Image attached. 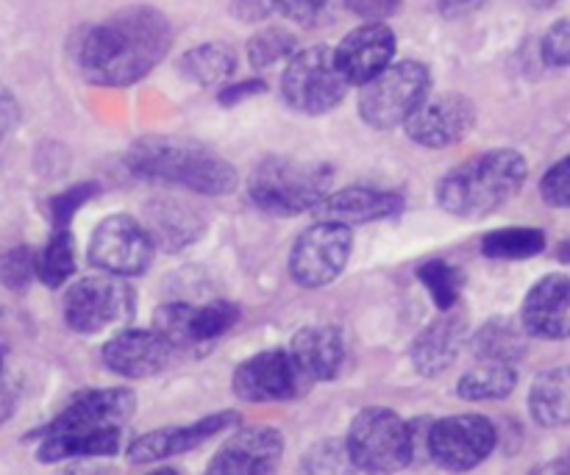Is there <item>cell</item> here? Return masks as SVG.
I'll return each mask as SVG.
<instances>
[{
  "label": "cell",
  "mask_w": 570,
  "mask_h": 475,
  "mask_svg": "<svg viewBox=\"0 0 570 475\" xmlns=\"http://www.w3.org/2000/svg\"><path fill=\"white\" fill-rule=\"evenodd\" d=\"M173 28L150 6H128L87 28L76 50L78 70L98 87H128L148 76L167 56Z\"/></svg>",
  "instance_id": "1"
},
{
  "label": "cell",
  "mask_w": 570,
  "mask_h": 475,
  "mask_svg": "<svg viewBox=\"0 0 570 475\" xmlns=\"http://www.w3.org/2000/svg\"><path fill=\"white\" fill-rule=\"evenodd\" d=\"M527 172V159L518 150H488L440 178L438 204L454 217L493 215L521 192Z\"/></svg>",
  "instance_id": "2"
},
{
  "label": "cell",
  "mask_w": 570,
  "mask_h": 475,
  "mask_svg": "<svg viewBox=\"0 0 570 475\" xmlns=\"http://www.w3.org/2000/svg\"><path fill=\"white\" fill-rule=\"evenodd\" d=\"M126 167L142 181L173 184L209 198L232 195L239 181L237 170L223 156L170 139H139L128 150Z\"/></svg>",
  "instance_id": "3"
},
{
  "label": "cell",
  "mask_w": 570,
  "mask_h": 475,
  "mask_svg": "<svg viewBox=\"0 0 570 475\" xmlns=\"http://www.w3.org/2000/svg\"><path fill=\"white\" fill-rule=\"evenodd\" d=\"M332 170L321 161H298L287 156H267L248 178L254 206L267 215L293 217L315 211L326 200Z\"/></svg>",
  "instance_id": "4"
},
{
  "label": "cell",
  "mask_w": 570,
  "mask_h": 475,
  "mask_svg": "<svg viewBox=\"0 0 570 475\" xmlns=\"http://www.w3.org/2000/svg\"><path fill=\"white\" fill-rule=\"evenodd\" d=\"M356 471L371 475H393L404 471L415 454V437L410 423L401 420L393 409L371 406L354 417L345 437Z\"/></svg>",
  "instance_id": "5"
},
{
  "label": "cell",
  "mask_w": 570,
  "mask_h": 475,
  "mask_svg": "<svg viewBox=\"0 0 570 475\" xmlns=\"http://www.w3.org/2000/svg\"><path fill=\"white\" fill-rule=\"evenodd\" d=\"M432 76L421 61H395L360 89V117L371 128L404 126L417 106L429 98Z\"/></svg>",
  "instance_id": "6"
},
{
  "label": "cell",
  "mask_w": 570,
  "mask_h": 475,
  "mask_svg": "<svg viewBox=\"0 0 570 475\" xmlns=\"http://www.w3.org/2000/svg\"><path fill=\"white\" fill-rule=\"evenodd\" d=\"M348 92V81L334 61V50L315 44L298 50L282 76V98L301 115H326L337 109Z\"/></svg>",
  "instance_id": "7"
},
{
  "label": "cell",
  "mask_w": 570,
  "mask_h": 475,
  "mask_svg": "<svg viewBox=\"0 0 570 475\" xmlns=\"http://www.w3.org/2000/svg\"><path fill=\"white\" fill-rule=\"evenodd\" d=\"M354 237L348 226L321 220L306 228L289 254V276L298 287L321 289L343 276L351 259Z\"/></svg>",
  "instance_id": "8"
},
{
  "label": "cell",
  "mask_w": 570,
  "mask_h": 475,
  "mask_svg": "<svg viewBox=\"0 0 570 475\" xmlns=\"http://www.w3.org/2000/svg\"><path fill=\"white\" fill-rule=\"evenodd\" d=\"M156 243L148 228L128 215H111L89 237V265L115 278L142 276L154 261Z\"/></svg>",
  "instance_id": "9"
},
{
  "label": "cell",
  "mask_w": 570,
  "mask_h": 475,
  "mask_svg": "<svg viewBox=\"0 0 570 475\" xmlns=\"http://www.w3.org/2000/svg\"><path fill=\"white\" fill-rule=\"evenodd\" d=\"M134 293L115 276H89L65 293V320L78 334H100L128 320Z\"/></svg>",
  "instance_id": "10"
},
{
  "label": "cell",
  "mask_w": 570,
  "mask_h": 475,
  "mask_svg": "<svg viewBox=\"0 0 570 475\" xmlns=\"http://www.w3.org/2000/svg\"><path fill=\"white\" fill-rule=\"evenodd\" d=\"M499 434L482 415L443 417L429 432V454L451 473H468L493 454Z\"/></svg>",
  "instance_id": "11"
},
{
  "label": "cell",
  "mask_w": 570,
  "mask_h": 475,
  "mask_svg": "<svg viewBox=\"0 0 570 475\" xmlns=\"http://www.w3.org/2000/svg\"><path fill=\"white\" fill-rule=\"evenodd\" d=\"M476 126V106L460 92H443L426 98L415 109V115L404 122L406 133L423 148H451L462 142Z\"/></svg>",
  "instance_id": "12"
},
{
  "label": "cell",
  "mask_w": 570,
  "mask_h": 475,
  "mask_svg": "<svg viewBox=\"0 0 570 475\" xmlns=\"http://www.w3.org/2000/svg\"><path fill=\"white\" fill-rule=\"evenodd\" d=\"M306 389L289 350H262L234 370V393L248 404L293 400Z\"/></svg>",
  "instance_id": "13"
},
{
  "label": "cell",
  "mask_w": 570,
  "mask_h": 475,
  "mask_svg": "<svg viewBox=\"0 0 570 475\" xmlns=\"http://www.w3.org/2000/svg\"><path fill=\"white\" fill-rule=\"evenodd\" d=\"M134 409H137V400L128 389H89V393L72 398V404L50 426H45L39 437H48V434L122 432V426L131 420Z\"/></svg>",
  "instance_id": "14"
},
{
  "label": "cell",
  "mask_w": 570,
  "mask_h": 475,
  "mask_svg": "<svg viewBox=\"0 0 570 475\" xmlns=\"http://www.w3.org/2000/svg\"><path fill=\"white\" fill-rule=\"evenodd\" d=\"M239 320V309L228 300H212L204 306L189 304H167L156 311L154 331L161 334L167 343L176 345H200L223 337L232 331Z\"/></svg>",
  "instance_id": "15"
},
{
  "label": "cell",
  "mask_w": 570,
  "mask_h": 475,
  "mask_svg": "<svg viewBox=\"0 0 570 475\" xmlns=\"http://www.w3.org/2000/svg\"><path fill=\"white\" fill-rule=\"evenodd\" d=\"M395 33L387 22H365L354 28L343 42L334 48V61H337L343 78L356 87H365L367 81L387 70L395 59Z\"/></svg>",
  "instance_id": "16"
},
{
  "label": "cell",
  "mask_w": 570,
  "mask_h": 475,
  "mask_svg": "<svg viewBox=\"0 0 570 475\" xmlns=\"http://www.w3.org/2000/svg\"><path fill=\"white\" fill-rule=\"evenodd\" d=\"M284 439L276 428H245L212 456L206 475H276Z\"/></svg>",
  "instance_id": "17"
},
{
  "label": "cell",
  "mask_w": 570,
  "mask_h": 475,
  "mask_svg": "<svg viewBox=\"0 0 570 475\" xmlns=\"http://www.w3.org/2000/svg\"><path fill=\"white\" fill-rule=\"evenodd\" d=\"M237 423L234 412H220V415H209L198 423H189V426H176V428H156V432L142 434L139 439H134L128 445V459L134 465H154V462L170 459V456L187 454V451L200 448L204 443H209L212 437L223 434L226 428H232Z\"/></svg>",
  "instance_id": "18"
},
{
  "label": "cell",
  "mask_w": 570,
  "mask_h": 475,
  "mask_svg": "<svg viewBox=\"0 0 570 475\" xmlns=\"http://www.w3.org/2000/svg\"><path fill=\"white\" fill-rule=\"evenodd\" d=\"M173 345L161 334L128 328L104 345V365L122 378H150L167 367Z\"/></svg>",
  "instance_id": "19"
},
{
  "label": "cell",
  "mask_w": 570,
  "mask_h": 475,
  "mask_svg": "<svg viewBox=\"0 0 570 475\" xmlns=\"http://www.w3.org/2000/svg\"><path fill=\"white\" fill-rule=\"evenodd\" d=\"M521 326L527 334L543 339L570 337V276L551 273L529 289L521 309Z\"/></svg>",
  "instance_id": "20"
},
{
  "label": "cell",
  "mask_w": 570,
  "mask_h": 475,
  "mask_svg": "<svg viewBox=\"0 0 570 475\" xmlns=\"http://www.w3.org/2000/svg\"><path fill=\"white\" fill-rule=\"evenodd\" d=\"M468 320L460 309L440 311L412 345V365L421 376L432 378L449 370L465 343Z\"/></svg>",
  "instance_id": "21"
},
{
  "label": "cell",
  "mask_w": 570,
  "mask_h": 475,
  "mask_svg": "<svg viewBox=\"0 0 570 475\" xmlns=\"http://www.w3.org/2000/svg\"><path fill=\"white\" fill-rule=\"evenodd\" d=\"M404 209V198L395 192H384V189H367V187H351L340 189V192L326 195L317 215L328 222H340V226H365V222L387 220V217L399 215Z\"/></svg>",
  "instance_id": "22"
},
{
  "label": "cell",
  "mask_w": 570,
  "mask_h": 475,
  "mask_svg": "<svg viewBox=\"0 0 570 475\" xmlns=\"http://www.w3.org/2000/svg\"><path fill=\"white\" fill-rule=\"evenodd\" d=\"M289 356L306 387L315 382H332L343 365V337L332 326L301 328L289 345Z\"/></svg>",
  "instance_id": "23"
},
{
  "label": "cell",
  "mask_w": 570,
  "mask_h": 475,
  "mask_svg": "<svg viewBox=\"0 0 570 475\" xmlns=\"http://www.w3.org/2000/svg\"><path fill=\"white\" fill-rule=\"evenodd\" d=\"M529 412L546 428L570 426V367H551L529 393Z\"/></svg>",
  "instance_id": "24"
},
{
  "label": "cell",
  "mask_w": 570,
  "mask_h": 475,
  "mask_svg": "<svg viewBox=\"0 0 570 475\" xmlns=\"http://www.w3.org/2000/svg\"><path fill=\"white\" fill-rule=\"evenodd\" d=\"M120 448V432H95V434H48L39 443V459L65 462V459H100L111 456Z\"/></svg>",
  "instance_id": "25"
},
{
  "label": "cell",
  "mask_w": 570,
  "mask_h": 475,
  "mask_svg": "<svg viewBox=\"0 0 570 475\" xmlns=\"http://www.w3.org/2000/svg\"><path fill=\"white\" fill-rule=\"evenodd\" d=\"M473 354L479 356V362L515 365L527 354V331L510 317H493L473 337Z\"/></svg>",
  "instance_id": "26"
},
{
  "label": "cell",
  "mask_w": 570,
  "mask_h": 475,
  "mask_svg": "<svg viewBox=\"0 0 570 475\" xmlns=\"http://www.w3.org/2000/svg\"><path fill=\"white\" fill-rule=\"evenodd\" d=\"M234 67H237V53L226 42H204L178 59V72L198 87L223 83L234 72Z\"/></svg>",
  "instance_id": "27"
},
{
  "label": "cell",
  "mask_w": 570,
  "mask_h": 475,
  "mask_svg": "<svg viewBox=\"0 0 570 475\" xmlns=\"http://www.w3.org/2000/svg\"><path fill=\"white\" fill-rule=\"evenodd\" d=\"M148 217L150 222L145 228L154 237V243L165 245L167 250L187 248L200 234V217L193 209H184V206L159 204L148 209Z\"/></svg>",
  "instance_id": "28"
},
{
  "label": "cell",
  "mask_w": 570,
  "mask_h": 475,
  "mask_svg": "<svg viewBox=\"0 0 570 475\" xmlns=\"http://www.w3.org/2000/svg\"><path fill=\"white\" fill-rule=\"evenodd\" d=\"M518 373L512 365H501V362H479L473 370L456 384V393L465 400H501L515 389Z\"/></svg>",
  "instance_id": "29"
},
{
  "label": "cell",
  "mask_w": 570,
  "mask_h": 475,
  "mask_svg": "<svg viewBox=\"0 0 570 475\" xmlns=\"http://www.w3.org/2000/svg\"><path fill=\"white\" fill-rule=\"evenodd\" d=\"M76 273V243L70 228H59L37 254V278L50 289H59Z\"/></svg>",
  "instance_id": "30"
},
{
  "label": "cell",
  "mask_w": 570,
  "mask_h": 475,
  "mask_svg": "<svg viewBox=\"0 0 570 475\" xmlns=\"http://www.w3.org/2000/svg\"><path fill=\"white\" fill-rule=\"evenodd\" d=\"M546 234L538 228H499L490 231L482 239V254L490 259H532V256L543 254Z\"/></svg>",
  "instance_id": "31"
},
{
  "label": "cell",
  "mask_w": 570,
  "mask_h": 475,
  "mask_svg": "<svg viewBox=\"0 0 570 475\" xmlns=\"http://www.w3.org/2000/svg\"><path fill=\"white\" fill-rule=\"evenodd\" d=\"M298 39L284 28H262L248 42V61L254 70H271L278 61L293 59L298 53Z\"/></svg>",
  "instance_id": "32"
},
{
  "label": "cell",
  "mask_w": 570,
  "mask_h": 475,
  "mask_svg": "<svg viewBox=\"0 0 570 475\" xmlns=\"http://www.w3.org/2000/svg\"><path fill=\"white\" fill-rule=\"evenodd\" d=\"M417 278L429 289V295H432L434 306L440 311L456 309L462 295V273L454 265H449V261H426L417 270Z\"/></svg>",
  "instance_id": "33"
},
{
  "label": "cell",
  "mask_w": 570,
  "mask_h": 475,
  "mask_svg": "<svg viewBox=\"0 0 570 475\" xmlns=\"http://www.w3.org/2000/svg\"><path fill=\"white\" fill-rule=\"evenodd\" d=\"M304 475H356V465L351 459L348 448L340 439H323L312 445L301 462Z\"/></svg>",
  "instance_id": "34"
},
{
  "label": "cell",
  "mask_w": 570,
  "mask_h": 475,
  "mask_svg": "<svg viewBox=\"0 0 570 475\" xmlns=\"http://www.w3.org/2000/svg\"><path fill=\"white\" fill-rule=\"evenodd\" d=\"M37 278V254L26 245L11 248L0 256V284L11 293H22Z\"/></svg>",
  "instance_id": "35"
},
{
  "label": "cell",
  "mask_w": 570,
  "mask_h": 475,
  "mask_svg": "<svg viewBox=\"0 0 570 475\" xmlns=\"http://www.w3.org/2000/svg\"><path fill=\"white\" fill-rule=\"evenodd\" d=\"M98 192H100V184L87 181V184H76V187H70L67 192L56 195L53 204H50V215H53L56 231L70 226V220L76 217V211L83 209V206H87Z\"/></svg>",
  "instance_id": "36"
},
{
  "label": "cell",
  "mask_w": 570,
  "mask_h": 475,
  "mask_svg": "<svg viewBox=\"0 0 570 475\" xmlns=\"http://www.w3.org/2000/svg\"><path fill=\"white\" fill-rule=\"evenodd\" d=\"M540 195L554 209H570V156L557 161L540 181Z\"/></svg>",
  "instance_id": "37"
},
{
  "label": "cell",
  "mask_w": 570,
  "mask_h": 475,
  "mask_svg": "<svg viewBox=\"0 0 570 475\" xmlns=\"http://www.w3.org/2000/svg\"><path fill=\"white\" fill-rule=\"evenodd\" d=\"M332 0H273V9L282 11L287 20L298 22V26H315L323 14H326Z\"/></svg>",
  "instance_id": "38"
},
{
  "label": "cell",
  "mask_w": 570,
  "mask_h": 475,
  "mask_svg": "<svg viewBox=\"0 0 570 475\" xmlns=\"http://www.w3.org/2000/svg\"><path fill=\"white\" fill-rule=\"evenodd\" d=\"M543 59L551 67H570V20L557 22L543 39Z\"/></svg>",
  "instance_id": "39"
},
{
  "label": "cell",
  "mask_w": 570,
  "mask_h": 475,
  "mask_svg": "<svg viewBox=\"0 0 570 475\" xmlns=\"http://www.w3.org/2000/svg\"><path fill=\"white\" fill-rule=\"evenodd\" d=\"M401 6V0H348V9L354 14L365 17L367 22H382L384 17L395 14Z\"/></svg>",
  "instance_id": "40"
},
{
  "label": "cell",
  "mask_w": 570,
  "mask_h": 475,
  "mask_svg": "<svg viewBox=\"0 0 570 475\" xmlns=\"http://www.w3.org/2000/svg\"><path fill=\"white\" fill-rule=\"evenodd\" d=\"M265 89H267V83L262 81V78H248V81H239V83H232V87L220 89L217 100H220L223 106H237V103H243V100L256 98V95H262Z\"/></svg>",
  "instance_id": "41"
},
{
  "label": "cell",
  "mask_w": 570,
  "mask_h": 475,
  "mask_svg": "<svg viewBox=\"0 0 570 475\" xmlns=\"http://www.w3.org/2000/svg\"><path fill=\"white\" fill-rule=\"evenodd\" d=\"M273 11V0H232V14L243 22H262Z\"/></svg>",
  "instance_id": "42"
},
{
  "label": "cell",
  "mask_w": 570,
  "mask_h": 475,
  "mask_svg": "<svg viewBox=\"0 0 570 475\" xmlns=\"http://www.w3.org/2000/svg\"><path fill=\"white\" fill-rule=\"evenodd\" d=\"M17 122V103L3 87H0V139L11 131V126Z\"/></svg>",
  "instance_id": "43"
},
{
  "label": "cell",
  "mask_w": 570,
  "mask_h": 475,
  "mask_svg": "<svg viewBox=\"0 0 570 475\" xmlns=\"http://www.w3.org/2000/svg\"><path fill=\"white\" fill-rule=\"evenodd\" d=\"M479 3H482V0H440L438 9H440V14L449 17V20H451V17L468 14V11L476 9Z\"/></svg>",
  "instance_id": "44"
},
{
  "label": "cell",
  "mask_w": 570,
  "mask_h": 475,
  "mask_svg": "<svg viewBox=\"0 0 570 475\" xmlns=\"http://www.w3.org/2000/svg\"><path fill=\"white\" fill-rule=\"evenodd\" d=\"M14 393H11V387H6V384H0V423L9 420L11 412H14Z\"/></svg>",
  "instance_id": "45"
},
{
  "label": "cell",
  "mask_w": 570,
  "mask_h": 475,
  "mask_svg": "<svg viewBox=\"0 0 570 475\" xmlns=\"http://www.w3.org/2000/svg\"><path fill=\"white\" fill-rule=\"evenodd\" d=\"M529 475H570V462H546Z\"/></svg>",
  "instance_id": "46"
},
{
  "label": "cell",
  "mask_w": 570,
  "mask_h": 475,
  "mask_svg": "<svg viewBox=\"0 0 570 475\" xmlns=\"http://www.w3.org/2000/svg\"><path fill=\"white\" fill-rule=\"evenodd\" d=\"M70 475H109V473L100 471V467H92V465H81V467H76V471H70Z\"/></svg>",
  "instance_id": "47"
},
{
  "label": "cell",
  "mask_w": 570,
  "mask_h": 475,
  "mask_svg": "<svg viewBox=\"0 0 570 475\" xmlns=\"http://www.w3.org/2000/svg\"><path fill=\"white\" fill-rule=\"evenodd\" d=\"M529 3H532L534 9H549V6H557L560 0H529Z\"/></svg>",
  "instance_id": "48"
},
{
  "label": "cell",
  "mask_w": 570,
  "mask_h": 475,
  "mask_svg": "<svg viewBox=\"0 0 570 475\" xmlns=\"http://www.w3.org/2000/svg\"><path fill=\"white\" fill-rule=\"evenodd\" d=\"M150 475H178V473L170 471V467H159V471H154Z\"/></svg>",
  "instance_id": "49"
}]
</instances>
